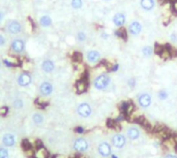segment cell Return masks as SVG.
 I'll return each mask as SVG.
<instances>
[{
  "label": "cell",
  "instance_id": "obj_8",
  "mask_svg": "<svg viewBox=\"0 0 177 158\" xmlns=\"http://www.w3.org/2000/svg\"><path fill=\"white\" fill-rule=\"evenodd\" d=\"M143 26L139 21H133L129 25V33L133 36H138L142 32Z\"/></svg>",
  "mask_w": 177,
  "mask_h": 158
},
{
  "label": "cell",
  "instance_id": "obj_4",
  "mask_svg": "<svg viewBox=\"0 0 177 158\" xmlns=\"http://www.w3.org/2000/svg\"><path fill=\"white\" fill-rule=\"evenodd\" d=\"M77 112H78L79 116L82 118H89L92 114V108L89 103L87 102H82L78 106L77 108Z\"/></svg>",
  "mask_w": 177,
  "mask_h": 158
},
{
  "label": "cell",
  "instance_id": "obj_13",
  "mask_svg": "<svg viewBox=\"0 0 177 158\" xmlns=\"http://www.w3.org/2000/svg\"><path fill=\"white\" fill-rule=\"evenodd\" d=\"M31 83V76L27 73H22L18 78V84L22 87H26Z\"/></svg>",
  "mask_w": 177,
  "mask_h": 158
},
{
  "label": "cell",
  "instance_id": "obj_6",
  "mask_svg": "<svg viewBox=\"0 0 177 158\" xmlns=\"http://www.w3.org/2000/svg\"><path fill=\"white\" fill-rule=\"evenodd\" d=\"M89 148V143L86 139L79 138L74 142V149L78 152H86Z\"/></svg>",
  "mask_w": 177,
  "mask_h": 158
},
{
  "label": "cell",
  "instance_id": "obj_18",
  "mask_svg": "<svg viewBox=\"0 0 177 158\" xmlns=\"http://www.w3.org/2000/svg\"><path fill=\"white\" fill-rule=\"evenodd\" d=\"M114 34H115V36H116V37H119V38L123 39V40H127V30H125L123 27L118 28V29L116 30L115 32H114Z\"/></svg>",
  "mask_w": 177,
  "mask_h": 158
},
{
  "label": "cell",
  "instance_id": "obj_29",
  "mask_svg": "<svg viewBox=\"0 0 177 158\" xmlns=\"http://www.w3.org/2000/svg\"><path fill=\"white\" fill-rule=\"evenodd\" d=\"M118 69H119V64H117V63L111 65V67H110V71H111V73H116Z\"/></svg>",
  "mask_w": 177,
  "mask_h": 158
},
{
  "label": "cell",
  "instance_id": "obj_14",
  "mask_svg": "<svg viewBox=\"0 0 177 158\" xmlns=\"http://www.w3.org/2000/svg\"><path fill=\"white\" fill-rule=\"evenodd\" d=\"M39 91L45 96H49L50 94H52L53 92V86L51 83L49 82H44L41 83V85L39 86Z\"/></svg>",
  "mask_w": 177,
  "mask_h": 158
},
{
  "label": "cell",
  "instance_id": "obj_34",
  "mask_svg": "<svg viewBox=\"0 0 177 158\" xmlns=\"http://www.w3.org/2000/svg\"><path fill=\"white\" fill-rule=\"evenodd\" d=\"M101 37L102 39H108L109 38V33L108 32H106V31H102L101 33Z\"/></svg>",
  "mask_w": 177,
  "mask_h": 158
},
{
  "label": "cell",
  "instance_id": "obj_5",
  "mask_svg": "<svg viewBox=\"0 0 177 158\" xmlns=\"http://www.w3.org/2000/svg\"><path fill=\"white\" fill-rule=\"evenodd\" d=\"M152 103V97L147 92H143L138 96V104L142 109H148Z\"/></svg>",
  "mask_w": 177,
  "mask_h": 158
},
{
  "label": "cell",
  "instance_id": "obj_22",
  "mask_svg": "<svg viewBox=\"0 0 177 158\" xmlns=\"http://www.w3.org/2000/svg\"><path fill=\"white\" fill-rule=\"evenodd\" d=\"M157 97L160 100H166L168 97H169V93H168L166 90L162 89L157 92Z\"/></svg>",
  "mask_w": 177,
  "mask_h": 158
},
{
  "label": "cell",
  "instance_id": "obj_11",
  "mask_svg": "<svg viewBox=\"0 0 177 158\" xmlns=\"http://www.w3.org/2000/svg\"><path fill=\"white\" fill-rule=\"evenodd\" d=\"M141 136V130L137 126H130L127 129V136L130 141H137Z\"/></svg>",
  "mask_w": 177,
  "mask_h": 158
},
{
  "label": "cell",
  "instance_id": "obj_37",
  "mask_svg": "<svg viewBox=\"0 0 177 158\" xmlns=\"http://www.w3.org/2000/svg\"><path fill=\"white\" fill-rule=\"evenodd\" d=\"M76 130H77V132H78V133H82V132L84 131V129L82 128V127H77Z\"/></svg>",
  "mask_w": 177,
  "mask_h": 158
},
{
  "label": "cell",
  "instance_id": "obj_28",
  "mask_svg": "<svg viewBox=\"0 0 177 158\" xmlns=\"http://www.w3.org/2000/svg\"><path fill=\"white\" fill-rule=\"evenodd\" d=\"M127 84L130 88H132L133 89V88H135V86H136V80H135L134 78H130L127 81Z\"/></svg>",
  "mask_w": 177,
  "mask_h": 158
},
{
  "label": "cell",
  "instance_id": "obj_20",
  "mask_svg": "<svg viewBox=\"0 0 177 158\" xmlns=\"http://www.w3.org/2000/svg\"><path fill=\"white\" fill-rule=\"evenodd\" d=\"M39 24L43 27H49L52 24V19L49 17V16H43V17L39 19Z\"/></svg>",
  "mask_w": 177,
  "mask_h": 158
},
{
  "label": "cell",
  "instance_id": "obj_7",
  "mask_svg": "<svg viewBox=\"0 0 177 158\" xmlns=\"http://www.w3.org/2000/svg\"><path fill=\"white\" fill-rule=\"evenodd\" d=\"M6 30L11 34H18L22 31V25L16 20H11L6 23Z\"/></svg>",
  "mask_w": 177,
  "mask_h": 158
},
{
  "label": "cell",
  "instance_id": "obj_2",
  "mask_svg": "<svg viewBox=\"0 0 177 158\" xmlns=\"http://www.w3.org/2000/svg\"><path fill=\"white\" fill-rule=\"evenodd\" d=\"M111 145L117 150H120L127 145V136L122 133H115L111 138Z\"/></svg>",
  "mask_w": 177,
  "mask_h": 158
},
{
  "label": "cell",
  "instance_id": "obj_26",
  "mask_svg": "<svg viewBox=\"0 0 177 158\" xmlns=\"http://www.w3.org/2000/svg\"><path fill=\"white\" fill-rule=\"evenodd\" d=\"M77 38H78L79 41H85L86 38H87V35H86L85 32H78V34H77Z\"/></svg>",
  "mask_w": 177,
  "mask_h": 158
},
{
  "label": "cell",
  "instance_id": "obj_23",
  "mask_svg": "<svg viewBox=\"0 0 177 158\" xmlns=\"http://www.w3.org/2000/svg\"><path fill=\"white\" fill-rule=\"evenodd\" d=\"M72 7L75 9H80L83 6V0H72Z\"/></svg>",
  "mask_w": 177,
  "mask_h": 158
},
{
  "label": "cell",
  "instance_id": "obj_31",
  "mask_svg": "<svg viewBox=\"0 0 177 158\" xmlns=\"http://www.w3.org/2000/svg\"><path fill=\"white\" fill-rule=\"evenodd\" d=\"M3 63L6 65L8 67H15L16 66V63H13V62H11L8 59H4L3 60Z\"/></svg>",
  "mask_w": 177,
  "mask_h": 158
},
{
  "label": "cell",
  "instance_id": "obj_30",
  "mask_svg": "<svg viewBox=\"0 0 177 158\" xmlns=\"http://www.w3.org/2000/svg\"><path fill=\"white\" fill-rule=\"evenodd\" d=\"M14 106H15V108L21 109L23 106V102H22V100H20V99H17V100L14 102Z\"/></svg>",
  "mask_w": 177,
  "mask_h": 158
},
{
  "label": "cell",
  "instance_id": "obj_33",
  "mask_svg": "<svg viewBox=\"0 0 177 158\" xmlns=\"http://www.w3.org/2000/svg\"><path fill=\"white\" fill-rule=\"evenodd\" d=\"M164 158H177V155L175 153H167Z\"/></svg>",
  "mask_w": 177,
  "mask_h": 158
},
{
  "label": "cell",
  "instance_id": "obj_36",
  "mask_svg": "<svg viewBox=\"0 0 177 158\" xmlns=\"http://www.w3.org/2000/svg\"><path fill=\"white\" fill-rule=\"evenodd\" d=\"M171 39L173 41H177V35H176L175 33H172L171 34Z\"/></svg>",
  "mask_w": 177,
  "mask_h": 158
},
{
  "label": "cell",
  "instance_id": "obj_19",
  "mask_svg": "<svg viewBox=\"0 0 177 158\" xmlns=\"http://www.w3.org/2000/svg\"><path fill=\"white\" fill-rule=\"evenodd\" d=\"M34 156H35V158H48L49 153L47 152L45 148H37Z\"/></svg>",
  "mask_w": 177,
  "mask_h": 158
},
{
  "label": "cell",
  "instance_id": "obj_9",
  "mask_svg": "<svg viewBox=\"0 0 177 158\" xmlns=\"http://www.w3.org/2000/svg\"><path fill=\"white\" fill-rule=\"evenodd\" d=\"M86 59L90 64H96L101 61V54L96 50H90L86 54Z\"/></svg>",
  "mask_w": 177,
  "mask_h": 158
},
{
  "label": "cell",
  "instance_id": "obj_32",
  "mask_svg": "<svg viewBox=\"0 0 177 158\" xmlns=\"http://www.w3.org/2000/svg\"><path fill=\"white\" fill-rule=\"evenodd\" d=\"M8 112V109L6 108V106H2V108L0 109V115H2V116L6 115Z\"/></svg>",
  "mask_w": 177,
  "mask_h": 158
},
{
  "label": "cell",
  "instance_id": "obj_38",
  "mask_svg": "<svg viewBox=\"0 0 177 158\" xmlns=\"http://www.w3.org/2000/svg\"><path fill=\"white\" fill-rule=\"evenodd\" d=\"M1 18H2V15H1V13H0V21H1Z\"/></svg>",
  "mask_w": 177,
  "mask_h": 158
},
{
  "label": "cell",
  "instance_id": "obj_24",
  "mask_svg": "<svg viewBox=\"0 0 177 158\" xmlns=\"http://www.w3.org/2000/svg\"><path fill=\"white\" fill-rule=\"evenodd\" d=\"M77 90H78V92H84L86 90V84L85 82H83V81H79L78 83H77Z\"/></svg>",
  "mask_w": 177,
  "mask_h": 158
},
{
  "label": "cell",
  "instance_id": "obj_16",
  "mask_svg": "<svg viewBox=\"0 0 177 158\" xmlns=\"http://www.w3.org/2000/svg\"><path fill=\"white\" fill-rule=\"evenodd\" d=\"M41 67H43V70L45 73H52L53 70L55 69V64L53 63V61L51 60H45L41 64Z\"/></svg>",
  "mask_w": 177,
  "mask_h": 158
},
{
  "label": "cell",
  "instance_id": "obj_27",
  "mask_svg": "<svg viewBox=\"0 0 177 158\" xmlns=\"http://www.w3.org/2000/svg\"><path fill=\"white\" fill-rule=\"evenodd\" d=\"M0 158H8V151L5 148H0Z\"/></svg>",
  "mask_w": 177,
  "mask_h": 158
},
{
  "label": "cell",
  "instance_id": "obj_3",
  "mask_svg": "<svg viewBox=\"0 0 177 158\" xmlns=\"http://www.w3.org/2000/svg\"><path fill=\"white\" fill-rule=\"evenodd\" d=\"M97 152L104 158L110 157L111 154L113 153L112 152V145L110 143H108V142H102L97 146Z\"/></svg>",
  "mask_w": 177,
  "mask_h": 158
},
{
  "label": "cell",
  "instance_id": "obj_15",
  "mask_svg": "<svg viewBox=\"0 0 177 158\" xmlns=\"http://www.w3.org/2000/svg\"><path fill=\"white\" fill-rule=\"evenodd\" d=\"M140 6L143 10L151 11L155 7V1L154 0H140Z\"/></svg>",
  "mask_w": 177,
  "mask_h": 158
},
{
  "label": "cell",
  "instance_id": "obj_25",
  "mask_svg": "<svg viewBox=\"0 0 177 158\" xmlns=\"http://www.w3.org/2000/svg\"><path fill=\"white\" fill-rule=\"evenodd\" d=\"M32 120H33V122L35 123V124H41V123L43 122L44 118L41 114H34L33 117H32Z\"/></svg>",
  "mask_w": 177,
  "mask_h": 158
},
{
  "label": "cell",
  "instance_id": "obj_10",
  "mask_svg": "<svg viewBox=\"0 0 177 158\" xmlns=\"http://www.w3.org/2000/svg\"><path fill=\"white\" fill-rule=\"evenodd\" d=\"M112 22L117 28H121L124 26L125 22H127V17H125V15L123 13H117L113 16Z\"/></svg>",
  "mask_w": 177,
  "mask_h": 158
},
{
  "label": "cell",
  "instance_id": "obj_12",
  "mask_svg": "<svg viewBox=\"0 0 177 158\" xmlns=\"http://www.w3.org/2000/svg\"><path fill=\"white\" fill-rule=\"evenodd\" d=\"M11 49L13 52L15 53H22L25 49V43L20 38H16L11 41Z\"/></svg>",
  "mask_w": 177,
  "mask_h": 158
},
{
  "label": "cell",
  "instance_id": "obj_21",
  "mask_svg": "<svg viewBox=\"0 0 177 158\" xmlns=\"http://www.w3.org/2000/svg\"><path fill=\"white\" fill-rule=\"evenodd\" d=\"M142 54H143L144 57H147V58L151 57L153 54V49L150 46H144L142 48Z\"/></svg>",
  "mask_w": 177,
  "mask_h": 158
},
{
  "label": "cell",
  "instance_id": "obj_17",
  "mask_svg": "<svg viewBox=\"0 0 177 158\" xmlns=\"http://www.w3.org/2000/svg\"><path fill=\"white\" fill-rule=\"evenodd\" d=\"M2 142H3L4 146H6V147H11V146L15 144V136L11 133H8L3 136Z\"/></svg>",
  "mask_w": 177,
  "mask_h": 158
},
{
  "label": "cell",
  "instance_id": "obj_1",
  "mask_svg": "<svg viewBox=\"0 0 177 158\" xmlns=\"http://www.w3.org/2000/svg\"><path fill=\"white\" fill-rule=\"evenodd\" d=\"M111 78L108 73H101L93 80V87L99 91H104L110 86Z\"/></svg>",
  "mask_w": 177,
  "mask_h": 158
},
{
  "label": "cell",
  "instance_id": "obj_35",
  "mask_svg": "<svg viewBox=\"0 0 177 158\" xmlns=\"http://www.w3.org/2000/svg\"><path fill=\"white\" fill-rule=\"evenodd\" d=\"M4 43H5V38L3 37V35L0 34V46H4Z\"/></svg>",
  "mask_w": 177,
  "mask_h": 158
}]
</instances>
